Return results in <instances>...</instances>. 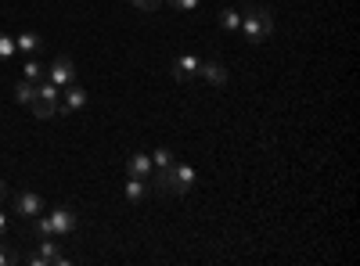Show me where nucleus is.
<instances>
[{
	"instance_id": "f257e3e1",
	"label": "nucleus",
	"mask_w": 360,
	"mask_h": 266,
	"mask_svg": "<svg viewBox=\"0 0 360 266\" xmlns=\"http://www.w3.org/2000/svg\"><path fill=\"white\" fill-rule=\"evenodd\" d=\"M242 33L252 40V44H263V40H270L274 33V15L270 8H249L242 15Z\"/></svg>"
},
{
	"instance_id": "f03ea898",
	"label": "nucleus",
	"mask_w": 360,
	"mask_h": 266,
	"mask_svg": "<svg viewBox=\"0 0 360 266\" xmlns=\"http://www.w3.org/2000/svg\"><path fill=\"white\" fill-rule=\"evenodd\" d=\"M33 115H40V119H51V115H58V108H61V87H54L51 79H40L36 83V97H33Z\"/></svg>"
},
{
	"instance_id": "7ed1b4c3",
	"label": "nucleus",
	"mask_w": 360,
	"mask_h": 266,
	"mask_svg": "<svg viewBox=\"0 0 360 266\" xmlns=\"http://www.w3.org/2000/svg\"><path fill=\"white\" fill-rule=\"evenodd\" d=\"M44 216H47L51 238H69V234L76 231V223H79L76 209H69V206H58V209H51V213H44Z\"/></svg>"
},
{
	"instance_id": "20e7f679",
	"label": "nucleus",
	"mask_w": 360,
	"mask_h": 266,
	"mask_svg": "<svg viewBox=\"0 0 360 266\" xmlns=\"http://www.w3.org/2000/svg\"><path fill=\"white\" fill-rule=\"evenodd\" d=\"M26 263H33V266H47V263H54V266H69L72 259H69L65 252H58V244H54V241H47V238H44V241H40V249L26 256Z\"/></svg>"
},
{
	"instance_id": "39448f33",
	"label": "nucleus",
	"mask_w": 360,
	"mask_h": 266,
	"mask_svg": "<svg viewBox=\"0 0 360 266\" xmlns=\"http://www.w3.org/2000/svg\"><path fill=\"white\" fill-rule=\"evenodd\" d=\"M47 79L54 87H72V79H76V65H72V58H54L51 65H47Z\"/></svg>"
},
{
	"instance_id": "423d86ee",
	"label": "nucleus",
	"mask_w": 360,
	"mask_h": 266,
	"mask_svg": "<svg viewBox=\"0 0 360 266\" xmlns=\"http://www.w3.org/2000/svg\"><path fill=\"white\" fill-rule=\"evenodd\" d=\"M15 213L26 216V219H33V216H40V213H47V206H44V198H40L36 191H18V194H15Z\"/></svg>"
},
{
	"instance_id": "0eeeda50",
	"label": "nucleus",
	"mask_w": 360,
	"mask_h": 266,
	"mask_svg": "<svg viewBox=\"0 0 360 266\" xmlns=\"http://www.w3.org/2000/svg\"><path fill=\"white\" fill-rule=\"evenodd\" d=\"M148 183H152V188H155L159 194H184V188L177 183V173H173V166H166V169H152Z\"/></svg>"
},
{
	"instance_id": "6e6552de",
	"label": "nucleus",
	"mask_w": 360,
	"mask_h": 266,
	"mask_svg": "<svg viewBox=\"0 0 360 266\" xmlns=\"http://www.w3.org/2000/svg\"><path fill=\"white\" fill-rule=\"evenodd\" d=\"M198 72H202V61H198L195 54H180V58L173 61V79H180V83L195 79Z\"/></svg>"
},
{
	"instance_id": "1a4fd4ad",
	"label": "nucleus",
	"mask_w": 360,
	"mask_h": 266,
	"mask_svg": "<svg viewBox=\"0 0 360 266\" xmlns=\"http://www.w3.org/2000/svg\"><path fill=\"white\" fill-rule=\"evenodd\" d=\"M152 169H155L152 166V155H144V151H134L130 158H126V173H130V176H144L148 180V176H152Z\"/></svg>"
},
{
	"instance_id": "9d476101",
	"label": "nucleus",
	"mask_w": 360,
	"mask_h": 266,
	"mask_svg": "<svg viewBox=\"0 0 360 266\" xmlns=\"http://www.w3.org/2000/svg\"><path fill=\"white\" fill-rule=\"evenodd\" d=\"M83 105H87V94H83V87H65V94H61V108H58V112H79Z\"/></svg>"
},
{
	"instance_id": "9b49d317",
	"label": "nucleus",
	"mask_w": 360,
	"mask_h": 266,
	"mask_svg": "<svg viewBox=\"0 0 360 266\" xmlns=\"http://www.w3.org/2000/svg\"><path fill=\"white\" fill-rule=\"evenodd\" d=\"M198 76H205L213 87H224L227 83V69L220 65V61H202V72Z\"/></svg>"
},
{
	"instance_id": "f8f14e48",
	"label": "nucleus",
	"mask_w": 360,
	"mask_h": 266,
	"mask_svg": "<svg viewBox=\"0 0 360 266\" xmlns=\"http://www.w3.org/2000/svg\"><path fill=\"white\" fill-rule=\"evenodd\" d=\"M15 47L26 51V54H36L40 47H44V40H40L36 33H22V36H15Z\"/></svg>"
},
{
	"instance_id": "ddd939ff",
	"label": "nucleus",
	"mask_w": 360,
	"mask_h": 266,
	"mask_svg": "<svg viewBox=\"0 0 360 266\" xmlns=\"http://www.w3.org/2000/svg\"><path fill=\"white\" fill-rule=\"evenodd\" d=\"M33 97H36V83H29V79H18L15 101H18V105H33Z\"/></svg>"
},
{
	"instance_id": "4468645a",
	"label": "nucleus",
	"mask_w": 360,
	"mask_h": 266,
	"mask_svg": "<svg viewBox=\"0 0 360 266\" xmlns=\"http://www.w3.org/2000/svg\"><path fill=\"white\" fill-rule=\"evenodd\" d=\"M173 173H177V183H180L184 191L195 188V169H191V166H184V162H173Z\"/></svg>"
},
{
	"instance_id": "2eb2a0df",
	"label": "nucleus",
	"mask_w": 360,
	"mask_h": 266,
	"mask_svg": "<svg viewBox=\"0 0 360 266\" xmlns=\"http://www.w3.org/2000/svg\"><path fill=\"white\" fill-rule=\"evenodd\" d=\"M144 194H148V180H144V176H130V183H126V198L141 201Z\"/></svg>"
},
{
	"instance_id": "dca6fc26",
	"label": "nucleus",
	"mask_w": 360,
	"mask_h": 266,
	"mask_svg": "<svg viewBox=\"0 0 360 266\" xmlns=\"http://www.w3.org/2000/svg\"><path fill=\"white\" fill-rule=\"evenodd\" d=\"M22 76L29 79V83H40V79H47V65H40V61H26Z\"/></svg>"
},
{
	"instance_id": "f3484780",
	"label": "nucleus",
	"mask_w": 360,
	"mask_h": 266,
	"mask_svg": "<svg viewBox=\"0 0 360 266\" xmlns=\"http://www.w3.org/2000/svg\"><path fill=\"white\" fill-rule=\"evenodd\" d=\"M220 26L230 29V33H238V29H242V11H230V8L220 11Z\"/></svg>"
},
{
	"instance_id": "a211bd4d",
	"label": "nucleus",
	"mask_w": 360,
	"mask_h": 266,
	"mask_svg": "<svg viewBox=\"0 0 360 266\" xmlns=\"http://www.w3.org/2000/svg\"><path fill=\"white\" fill-rule=\"evenodd\" d=\"M173 162H177V155L166 151V148H159V151L152 155V166H155V169H166V166H173Z\"/></svg>"
},
{
	"instance_id": "6ab92c4d",
	"label": "nucleus",
	"mask_w": 360,
	"mask_h": 266,
	"mask_svg": "<svg viewBox=\"0 0 360 266\" xmlns=\"http://www.w3.org/2000/svg\"><path fill=\"white\" fill-rule=\"evenodd\" d=\"M15 263H22V256L15 249H8V244H0V266H15Z\"/></svg>"
},
{
	"instance_id": "aec40b11",
	"label": "nucleus",
	"mask_w": 360,
	"mask_h": 266,
	"mask_svg": "<svg viewBox=\"0 0 360 266\" xmlns=\"http://www.w3.org/2000/svg\"><path fill=\"white\" fill-rule=\"evenodd\" d=\"M15 51H18L15 47V36H0V61H8Z\"/></svg>"
},
{
	"instance_id": "412c9836",
	"label": "nucleus",
	"mask_w": 360,
	"mask_h": 266,
	"mask_svg": "<svg viewBox=\"0 0 360 266\" xmlns=\"http://www.w3.org/2000/svg\"><path fill=\"white\" fill-rule=\"evenodd\" d=\"M130 4H134L137 11H159V4H162V0H130Z\"/></svg>"
},
{
	"instance_id": "4be33fe9",
	"label": "nucleus",
	"mask_w": 360,
	"mask_h": 266,
	"mask_svg": "<svg viewBox=\"0 0 360 266\" xmlns=\"http://www.w3.org/2000/svg\"><path fill=\"white\" fill-rule=\"evenodd\" d=\"M169 4H173L177 11H195V8H198V0H169Z\"/></svg>"
},
{
	"instance_id": "5701e85b",
	"label": "nucleus",
	"mask_w": 360,
	"mask_h": 266,
	"mask_svg": "<svg viewBox=\"0 0 360 266\" xmlns=\"http://www.w3.org/2000/svg\"><path fill=\"white\" fill-rule=\"evenodd\" d=\"M4 234H8V216L0 213V238H4Z\"/></svg>"
},
{
	"instance_id": "b1692460",
	"label": "nucleus",
	"mask_w": 360,
	"mask_h": 266,
	"mask_svg": "<svg viewBox=\"0 0 360 266\" xmlns=\"http://www.w3.org/2000/svg\"><path fill=\"white\" fill-rule=\"evenodd\" d=\"M4 198H8V183H4V180H0V201H4Z\"/></svg>"
}]
</instances>
